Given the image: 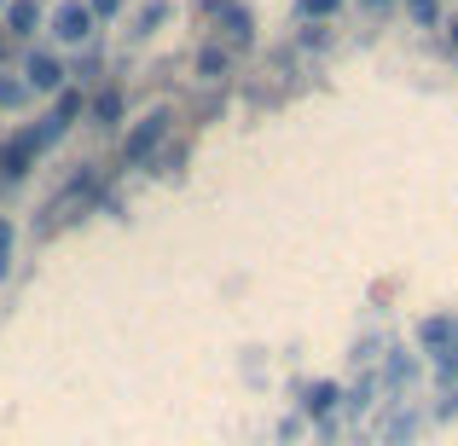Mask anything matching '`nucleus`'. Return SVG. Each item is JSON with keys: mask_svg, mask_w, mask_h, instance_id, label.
<instances>
[{"mask_svg": "<svg viewBox=\"0 0 458 446\" xmlns=\"http://www.w3.org/2000/svg\"><path fill=\"white\" fill-rule=\"evenodd\" d=\"M76 116H81V93L76 88H58V105L41 116V128H35V146H41V151L58 146V139L70 134V122H76Z\"/></svg>", "mask_w": 458, "mask_h": 446, "instance_id": "nucleus-1", "label": "nucleus"}, {"mask_svg": "<svg viewBox=\"0 0 458 446\" xmlns=\"http://www.w3.org/2000/svg\"><path fill=\"white\" fill-rule=\"evenodd\" d=\"M168 128H174L168 111H151L146 122H134V134H128V146H123V163H146V156L168 139Z\"/></svg>", "mask_w": 458, "mask_h": 446, "instance_id": "nucleus-2", "label": "nucleus"}, {"mask_svg": "<svg viewBox=\"0 0 458 446\" xmlns=\"http://www.w3.org/2000/svg\"><path fill=\"white\" fill-rule=\"evenodd\" d=\"M41 156V146H35V134H12L6 146H0V174L6 180H23L30 174V163Z\"/></svg>", "mask_w": 458, "mask_h": 446, "instance_id": "nucleus-3", "label": "nucleus"}, {"mask_svg": "<svg viewBox=\"0 0 458 446\" xmlns=\"http://www.w3.org/2000/svg\"><path fill=\"white\" fill-rule=\"evenodd\" d=\"M23 88L58 93V88H64V64H58L53 53H30V64H23Z\"/></svg>", "mask_w": 458, "mask_h": 446, "instance_id": "nucleus-4", "label": "nucleus"}, {"mask_svg": "<svg viewBox=\"0 0 458 446\" xmlns=\"http://www.w3.org/2000/svg\"><path fill=\"white\" fill-rule=\"evenodd\" d=\"M53 35H58V41H70V46H76V41H88V35H93V12L81 6V0L58 6V18H53Z\"/></svg>", "mask_w": 458, "mask_h": 446, "instance_id": "nucleus-5", "label": "nucleus"}, {"mask_svg": "<svg viewBox=\"0 0 458 446\" xmlns=\"http://www.w3.org/2000/svg\"><path fill=\"white\" fill-rule=\"evenodd\" d=\"M418 336H424V348H436L441 359L458 348V319H447V313H436V319H424L418 324Z\"/></svg>", "mask_w": 458, "mask_h": 446, "instance_id": "nucleus-6", "label": "nucleus"}, {"mask_svg": "<svg viewBox=\"0 0 458 446\" xmlns=\"http://www.w3.org/2000/svg\"><path fill=\"white\" fill-rule=\"evenodd\" d=\"M6 29L12 35H35L41 29V0H12L6 6Z\"/></svg>", "mask_w": 458, "mask_h": 446, "instance_id": "nucleus-7", "label": "nucleus"}, {"mask_svg": "<svg viewBox=\"0 0 458 446\" xmlns=\"http://www.w3.org/2000/svg\"><path fill=\"white\" fill-rule=\"evenodd\" d=\"M302 406H308V412H313V417H325V412H331V406H336V383H313V389H308V400H302Z\"/></svg>", "mask_w": 458, "mask_h": 446, "instance_id": "nucleus-8", "label": "nucleus"}, {"mask_svg": "<svg viewBox=\"0 0 458 446\" xmlns=\"http://www.w3.org/2000/svg\"><path fill=\"white\" fill-rule=\"evenodd\" d=\"M221 23H226V35H233L238 46L250 41V12H244V6H221Z\"/></svg>", "mask_w": 458, "mask_h": 446, "instance_id": "nucleus-9", "label": "nucleus"}, {"mask_svg": "<svg viewBox=\"0 0 458 446\" xmlns=\"http://www.w3.org/2000/svg\"><path fill=\"white\" fill-rule=\"evenodd\" d=\"M23 81H12V76H0V111H12V105H23Z\"/></svg>", "mask_w": 458, "mask_h": 446, "instance_id": "nucleus-10", "label": "nucleus"}, {"mask_svg": "<svg viewBox=\"0 0 458 446\" xmlns=\"http://www.w3.org/2000/svg\"><path fill=\"white\" fill-rule=\"evenodd\" d=\"M93 116H99V122H116V116H123V99H116V93H99V105H93Z\"/></svg>", "mask_w": 458, "mask_h": 446, "instance_id": "nucleus-11", "label": "nucleus"}, {"mask_svg": "<svg viewBox=\"0 0 458 446\" xmlns=\"http://www.w3.org/2000/svg\"><path fill=\"white\" fill-rule=\"evenodd\" d=\"M163 18H168V0H151V6L140 12V29H157V23H163Z\"/></svg>", "mask_w": 458, "mask_h": 446, "instance_id": "nucleus-12", "label": "nucleus"}, {"mask_svg": "<svg viewBox=\"0 0 458 446\" xmlns=\"http://www.w3.org/2000/svg\"><path fill=\"white\" fill-rule=\"evenodd\" d=\"M198 64H203V76H221V70H226V53H221V46H209Z\"/></svg>", "mask_w": 458, "mask_h": 446, "instance_id": "nucleus-13", "label": "nucleus"}, {"mask_svg": "<svg viewBox=\"0 0 458 446\" xmlns=\"http://www.w3.org/2000/svg\"><path fill=\"white\" fill-rule=\"evenodd\" d=\"M336 6H343V0H302V12H308V18H331Z\"/></svg>", "mask_w": 458, "mask_h": 446, "instance_id": "nucleus-14", "label": "nucleus"}, {"mask_svg": "<svg viewBox=\"0 0 458 446\" xmlns=\"http://www.w3.org/2000/svg\"><path fill=\"white\" fill-rule=\"evenodd\" d=\"M406 6H412L418 23H436V0H406Z\"/></svg>", "mask_w": 458, "mask_h": 446, "instance_id": "nucleus-15", "label": "nucleus"}, {"mask_svg": "<svg viewBox=\"0 0 458 446\" xmlns=\"http://www.w3.org/2000/svg\"><path fill=\"white\" fill-rule=\"evenodd\" d=\"M6 267H12V226L0 221V273H6Z\"/></svg>", "mask_w": 458, "mask_h": 446, "instance_id": "nucleus-16", "label": "nucleus"}, {"mask_svg": "<svg viewBox=\"0 0 458 446\" xmlns=\"http://www.w3.org/2000/svg\"><path fill=\"white\" fill-rule=\"evenodd\" d=\"M93 18H111V12H123V0H88Z\"/></svg>", "mask_w": 458, "mask_h": 446, "instance_id": "nucleus-17", "label": "nucleus"}, {"mask_svg": "<svg viewBox=\"0 0 458 446\" xmlns=\"http://www.w3.org/2000/svg\"><path fill=\"white\" fill-rule=\"evenodd\" d=\"M453 46H458V23H453Z\"/></svg>", "mask_w": 458, "mask_h": 446, "instance_id": "nucleus-18", "label": "nucleus"}, {"mask_svg": "<svg viewBox=\"0 0 458 446\" xmlns=\"http://www.w3.org/2000/svg\"><path fill=\"white\" fill-rule=\"evenodd\" d=\"M0 6H6V0H0Z\"/></svg>", "mask_w": 458, "mask_h": 446, "instance_id": "nucleus-19", "label": "nucleus"}, {"mask_svg": "<svg viewBox=\"0 0 458 446\" xmlns=\"http://www.w3.org/2000/svg\"><path fill=\"white\" fill-rule=\"evenodd\" d=\"M0 46H6V41H0Z\"/></svg>", "mask_w": 458, "mask_h": 446, "instance_id": "nucleus-20", "label": "nucleus"}, {"mask_svg": "<svg viewBox=\"0 0 458 446\" xmlns=\"http://www.w3.org/2000/svg\"><path fill=\"white\" fill-rule=\"evenodd\" d=\"M209 6H215V0H209Z\"/></svg>", "mask_w": 458, "mask_h": 446, "instance_id": "nucleus-21", "label": "nucleus"}, {"mask_svg": "<svg viewBox=\"0 0 458 446\" xmlns=\"http://www.w3.org/2000/svg\"><path fill=\"white\" fill-rule=\"evenodd\" d=\"M377 6H383V0H377Z\"/></svg>", "mask_w": 458, "mask_h": 446, "instance_id": "nucleus-22", "label": "nucleus"}]
</instances>
